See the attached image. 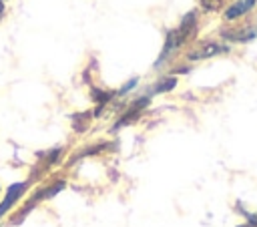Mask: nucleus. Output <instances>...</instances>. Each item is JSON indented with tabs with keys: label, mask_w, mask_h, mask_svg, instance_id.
<instances>
[{
	"label": "nucleus",
	"mask_w": 257,
	"mask_h": 227,
	"mask_svg": "<svg viewBox=\"0 0 257 227\" xmlns=\"http://www.w3.org/2000/svg\"><path fill=\"white\" fill-rule=\"evenodd\" d=\"M195 32H197V12L191 10V12H187V14L183 16V20H181V24H179L177 28H173V30L167 32L165 46H163L159 58L155 60V68L163 66V64L167 62V58H171L185 42H189V40L195 36Z\"/></svg>",
	"instance_id": "f257e3e1"
},
{
	"label": "nucleus",
	"mask_w": 257,
	"mask_h": 227,
	"mask_svg": "<svg viewBox=\"0 0 257 227\" xmlns=\"http://www.w3.org/2000/svg\"><path fill=\"white\" fill-rule=\"evenodd\" d=\"M149 102H151V94H143V96H139V98H135L128 106H126V110L114 121V125H112V131H118V129H122V127H126V125H131V123H135L139 117H141V112L149 106Z\"/></svg>",
	"instance_id": "f03ea898"
},
{
	"label": "nucleus",
	"mask_w": 257,
	"mask_h": 227,
	"mask_svg": "<svg viewBox=\"0 0 257 227\" xmlns=\"http://www.w3.org/2000/svg\"><path fill=\"white\" fill-rule=\"evenodd\" d=\"M28 187H30V181H18V183H12V185L6 189L4 199L0 201V219L24 197V193L28 191Z\"/></svg>",
	"instance_id": "7ed1b4c3"
},
{
	"label": "nucleus",
	"mask_w": 257,
	"mask_h": 227,
	"mask_svg": "<svg viewBox=\"0 0 257 227\" xmlns=\"http://www.w3.org/2000/svg\"><path fill=\"white\" fill-rule=\"evenodd\" d=\"M219 52H227V46H221L217 42H203L199 48L191 50L189 52V58L191 60H201V58H209V56H215Z\"/></svg>",
	"instance_id": "20e7f679"
},
{
	"label": "nucleus",
	"mask_w": 257,
	"mask_h": 227,
	"mask_svg": "<svg viewBox=\"0 0 257 227\" xmlns=\"http://www.w3.org/2000/svg\"><path fill=\"white\" fill-rule=\"evenodd\" d=\"M253 6H255V0H237L233 6H229V8L225 10V18H227V20H235V18H239L241 14L249 12Z\"/></svg>",
	"instance_id": "39448f33"
},
{
	"label": "nucleus",
	"mask_w": 257,
	"mask_h": 227,
	"mask_svg": "<svg viewBox=\"0 0 257 227\" xmlns=\"http://www.w3.org/2000/svg\"><path fill=\"white\" fill-rule=\"evenodd\" d=\"M175 86H177V78H175V76H165V78H161V80H157V82L153 84V88H151V94L169 92V90H173Z\"/></svg>",
	"instance_id": "423d86ee"
},
{
	"label": "nucleus",
	"mask_w": 257,
	"mask_h": 227,
	"mask_svg": "<svg viewBox=\"0 0 257 227\" xmlns=\"http://www.w3.org/2000/svg\"><path fill=\"white\" fill-rule=\"evenodd\" d=\"M137 84H139V78H137V76H133L128 82H124V84H122V86L116 90V96H124V94H126V92H131V90H133Z\"/></svg>",
	"instance_id": "0eeeda50"
},
{
	"label": "nucleus",
	"mask_w": 257,
	"mask_h": 227,
	"mask_svg": "<svg viewBox=\"0 0 257 227\" xmlns=\"http://www.w3.org/2000/svg\"><path fill=\"white\" fill-rule=\"evenodd\" d=\"M221 2H223V0H201V6H203L205 10H217V8L221 6Z\"/></svg>",
	"instance_id": "6e6552de"
},
{
	"label": "nucleus",
	"mask_w": 257,
	"mask_h": 227,
	"mask_svg": "<svg viewBox=\"0 0 257 227\" xmlns=\"http://www.w3.org/2000/svg\"><path fill=\"white\" fill-rule=\"evenodd\" d=\"M2 12H4V6H0V16H2Z\"/></svg>",
	"instance_id": "1a4fd4ad"
},
{
	"label": "nucleus",
	"mask_w": 257,
	"mask_h": 227,
	"mask_svg": "<svg viewBox=\"0 0 257 227\" xmlns=\"http://www.w3.org/2000/svg\"><path fill=\"white\" fill-rule=\"evenodd\" d=\"M0 6H4V0H0Z\"/></svg>",
	"instance_id": "9d476101"
},
{
	"label": "nucleus",
	"mask_w": 257,
	"mask_h": 227,
	"mask_svg": "<svg viewBox=\"0 0 257 227\" xmlns=\"http://www.w3.org/2000/svg\"><path fill=\"white\" fill-rule=\"evenodd\" d=\"M0 191H2V187H0Z\"/></svg>",
	"instance_id": "9b49d317"
}]
</instances>
